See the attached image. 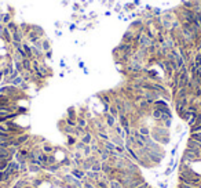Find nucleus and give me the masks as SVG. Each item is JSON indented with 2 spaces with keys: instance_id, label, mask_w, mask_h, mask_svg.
<instances>
[{
  "instance_id": "1",
  "label": "nucleus",
  "mask_w": 201,
  "mask_h": 188,
  "mask_svg": "<svg viewBox=\"0 0 201 188\" xmlns=\"http://www.w3.org/2000/svg\"><path fill=\"white\" fill-rule=\"evenodd\" d=\"M30 137H32V136H30L29 133H24V134L17 136V137L13 140V147H15V148H21L24 144H26V143H28Z\"/></svg>"
},
{
  "instance_id": "2",
  "label": "nucleus",
  "mask_w": 201,
  "mask_h": 188,
  "mask_svg": "<svg viewBox=\"0 0 201 188\" xmlns=\"http://www.w3.org/2000/svg\"><path fill=\"white\" fill-rule=\"evenodd\" d=\"M0 37H1V40L6 43V44H11L13 42V37H11V32L8 31L6 26H3L1 28V32H0Z\"/></svg>"
},
{
  "instance_id": "3",
  "label": "nucleus",
  "mask_w": 201,
  "mask_h": 188,
  "mask_svg": "<svg viewBox=\"0 0 201 188\" xmlns=\"http://www.w3.org/2000/svg\"><path fill=\"white\" fill-rule=\"evenodd\" d=\"M104 119H105L106 126H108L109 129H113V127L116 126V123H117V119L114 118V116H112L109 112H104Z\"/></svg>"
},
{
  "instance_id": "4",
  "label": "nucleus",
  "mask_w": 201,
  "mask_h": 188,
  "mask_svg": "<svg viewBox=\"0 0 201 188\" xmlns=\"http://www.w3.org/2000/svg\"><path fill=\"white\" fill-rule=\"evenodd\" d=\"M19 167H21V165L17 162L15 159H13V160H10L8 162V166H7V170L10 172L11 174H14V173H21L19 172Z\"/></svg>"
},
{
  "instance_id": "5",
  "label": "nucleus",
  "mask_w": 201,
  "mask_h": 188,
  "mask_svg": "<svg viewBox=\"0 0 201 188\" xmlns=\"http://www.w3.org/2000/svg\"><path fill=\"white\" fill-rule=\"evenodd\" d=\"M70 174L77 180H83L84 176H85V172L81 167H76V169H70Z\"/></svg>"
},
{
  "instance_id": "6",
  "label": "nucleus",
  "mask_w": 201,
  "mask_h": 188,
  "mask_svg": "<svg viewBox=\"0 0 201 188\" xmlns=\"http://www.w3.org/2000/svg\"><path fill=\"white\" fill-rule=\"evenodd\" d=\"M118 125L121 126L123 129L125 127H131V122H130V118L128 115H118Z\"/></svg>"
},
{
  "instance_id": "7",
  "label": "nucleus",
  "mask_w": 201,
  "mask_h": 188,
  "mask_svg": "<svg viewBox=\"0 0 201 188\" xmlns=\"http://www.w3.org/2000/svg\"><path fill=\"white\" fill-rule=\"evenodd\" d=\"M92 138H94V136H92V132H85L80 137V141H83L85 145H90L91 143H92Z\"/></svg>"
},
{
  "instance_id": "8",
  "label": "nucleus",
  "mask_w": 201,
  "mask_h": 188,
  "mask_svg": "<svg viewBox=\"0 0 201 188\" xmlns=\"http://www.w3.org/2000/svg\"><path fill=\"white\" fill-rule=\"evenodd\" d=\"M62 169V166L59 165V163H55V165H50V166L46 167V170L44 172H47V173H51V174H56L59 170Z\"/></svg>"
},
{
  "instance_id": "9",
  "label": "nucleus",
  "mask_w": 201,
  "mask_h": 188,
  "mask_svg": "<svg viewBox=\"0 0 201 188\" xmlns=\"http://www.w3.org/2000/svg\"><path fill=\"white\" fill-rule=\"evenodd\" d=\"M42 149L44 153H54V151H55V147L51 145L50 143H47V141H44L42 144Z\"/></svg>"
},
{
  "instance_id": "10",
  "label": "nucleus",
  "mask_w": 201,
  "mask_h": 188,
  "mask_svg": "<svg viewBox=\"0 0 201 188\" xmlns=\"http://www.w3.org/2000/svg\"><path fill=\"white\" fill-rule=\"evenodd\" d=\"M43 184H44V178H43L42 176H36V177L32 178V185L35 188H40Z\"/></svg>"
},
{
  "instance_id": "11",
  "label": "nucleus",
  "mask_w": 201,
  "mask_h": 188,
  "mask_svg": "<svg viewBox=\"0 0 201 188\" xmlns=\"http://www.w3.org/2000/svg\"><path fill=\"white\" fill-rule=\"evenodd\" d=\"M90 125V122L87 120V119L81 116V115H77V126H80V127H83V129H87Z\"/></svg>"
},
{
  "instance_id": "12",
  "label": "nucleus",
  "mask_w": 201,
  "mask_h": 188,
  "mask_svg": "<svg viewBox=\"0 0 201 188\" xmlns=\"http://www.w3.org/2000/svg\"><path fill=\"white\" fill-rule=\"evenodd\" d=\"M66 118L73 119V120H77V112H76V108H75V107H70V108H68V112H66Z\"/></svg>"
},
{
  "instance_id": "13",
  "label": "nucleus",
  "mask_w": 201,
  "mask_h": 188,
  "mask_svg": "<svg viewBox=\"0 0 201 188\" xmlns=\"http://www.w3.org/2000/svg\"><path fill=\"white\" fill-rule=\"evenodd\" d=\"M79 138H76L75 136H66V147L70 148V147H75L77 144Z\"/></svg>"
},
{
  "instance_id": "14",
  "label": "nucleus",
  "mask_w": 201,
  "mask_h": 188,
  "mask_svg": "<svg viewBox=\"0 0 201 188\" xmlns=\"http://www.w3.org/2000/svg\"><path fill=\"white\" fill-rule=\"evenodd\" d=\"M32 31H33V32H36V35L39 36L40 39H43V37H44V31H43L42 26H39V25H32Z\"/></svg>"
},
{
  "instance_id": "15",
  "label": "nucleus",
  "mask_w": 201,
  "mask_h": 188,
  "mask_svg": "<svg viewBox=\"0 0 201 188\" xmlns=\"http://www.w3.org/2000/svg\"><path fill=\"white\" fill-rule=\"evenodd\" d=\"M140 134H143V136H150V129L147 127V126H143V125H139L138 126V129H136Z\"/></svg>"
},
{
  "instance_id": "16",
  "label": "nucleus",
  "mask_w": 201,
  "mask_h": 188,
  "mask_svg": "<svg viewBox=\"0 0 201 188\" xmlns=\"http://www.w3.org/2000/svg\"><path fill=\"white\" fill-rule=\"evenodd\" d=\"M42 49H43V53L51 50V43H50L48 39H44V37L42 39Z\"/></svg>"
},
{
  "instance_id": "17",
  "label": "nucleus",
  "mask_w": 201,
  "mask_h": 188,
  "mask_svg": "<svg viewBox=\"0 0 201 188\" xmlns=\"http://www.w3.org/2000/svg\"><path fill=\"white\" fill-rule=\"evenodd\" d=\"M22 67L25 71H32V60L30 58H24L22 60Z\"/></svg>"
},
{
  "instance_id": "18",
  "label": "nucleus",
  "mask_w": 201,
  "mask_h": 188,
  "mask_svg": "<svg viewBox=\"0 0 201 188\" xmlns=\"http://www.w3.org/2000/svg\"><path fill=\"white\" fill-rule=\"evenodd\" d=\"M91 170L92 172H98V173H101L102 172V162L98 159L94 162V165H92V167H91Z\"/></svg>"
},
{
  "instance_id": "19",
  "label": "nucleus",
  "mask_w": 201,
  "mask_h": 188,
  "mask_svg": "<svg viewBox=\"0 0 201 188\" xmlns=\"http://www.w3.org/2000/svg\"><path fill=\"white\" fill-rule=\"evenodd\" d=\"M109 188H123V185H121V183L117 178H110V181H109Z\"/></svg>"
},
{
  "instance_id": "20",
  "label": "nucleus",
  "mask_w": 201,
  "mask_h": 188,
  "mask_svg": "<svg viewBox=\"0 0 201 188\" xmlns=\"http://www.w3.org/2000/svg\"><path fill=\"white\" fill-rule=\"evenodd\" d=\"M55 163H58L55 155H54V153H47V166H50V165H55Z\"/></svg>"
},
{
  "instance_id": "21",
  "label": "nucleus",
  "mask_w": 201,
  "mask_h": 188,
  "mask_svg": "<svg viewBox=\"0 0 201 188\" xmlns=\"http://www.w3.org/2000/svg\"><path fill=\"white\" fill-rule=\"evenodd\" d=\"M109 113H110L112 116H114L116 119L118 118V111H117V108H116V105L113 104V102L109 105Z\"/></svg>"
},
{
  "instance_id": "22",
  "label": "nucleus",
  "mask_w": 201,
  "mask_h": 188,
  "mask_svg": "<svg viewBox=\"0 0 201 188\" xmlns=\"http://www.w3.org/2000/svg\"><path fill=\"white\" fill-rule=\"evenodd\" d=\"M22 82H24V77H22L21 75H19V76H17L15 79H13L10 84H13V86H15V87H19V86L22 84Z\"/></svg>"
},
{
  "instance_id": "23",
  "label": "nucleus",
  "mask_w": 201,
  "mask_h": 188,
  "mask_svg": "<svg viewBox=\"0 0 201 188\" xmlns=\"http://www.w3.org/2000/svg\"><path fill=\"white\" fill-rule=\"evenodd\" d=\"M11 21H13V17H11V14H8V13H4V14H3V20H1V24H3L4 26H6L8 22H11Z\"/></svg>"
},
{
  "instance_id": "24",
  "label": "nucleus",
  "mask_w": 201,
  "mask_h": 188,
  "mask_svg": "<svg viewBox=\"0 0 201 188\" xmlns=\"http://www.w3.org/2000/svg\"><path fill=\"white\" fill-rule=\"evenodd\" d=\"M104 147L106 148V149H109V151H114V149H116V144H113L110 140L104 141Z\"/></svg>"
},
{
  "instance_id": "25",
  "label": "nucleus",
  "mask_w": 201,
  "mask_h": 188,
  "mask_svg": "<svg viewBox=\"0 0 201 188\" xmlns=\"http://www.w3.org/2000/svg\"><path fill=\"white\" fill-rule=\"evenodd\" d=\"M90 155H92V151H91V147L90 145H85L83 149V156L84 158H87V156H90Z\"/></svg>"
},
{
  "instance_id": "26",
  "label": "nucleus",
  "mask_w": 201,
  "mask_h": 188,
  "mask_svg": "<svg viewBox=\"0 0 201 188\" xmlns=\"http://www.w3.org/2000/svg\"><path fill=\"white\" fill-rule=\"evenodd\" d=\"M8 166V160L7 159H0V172L6 170Z\"/></svg>"
},
{
  "instance_id": "27",
  "label": "nucleus",
  "mask_w": 201,
  "mask_h": 188,
  "mask_svg": "<svg viewBox=\"0 0 201 188\" xmlns=\"http://www.w3.org/2000/svg\"><path fill=\"white\" fill-rule=\"evenodd\" d=\"M65 123L68 126H72V127H76L77 126V120H73V119H69V118H66L65 119Z\"/></svg>"
},
{
  "instance_id": "28",
  "label": "nucleus",
  "mask_w": 201,
  "mask_h": 188,
  "mask_svg": "<svg viewBox=\"0 0 201 188\" xmlns=\"http://www.w3.org/2000/svg\"><path fill=\"white\" fill-rule=\"evenodd\" d=\"M84 147H85V144H84L83 141H77V144L75 145V148H76V151H81V152H83Z\"/></svg>"
},
{
  "instance_id": "29",
  "label": "nucleus",
  "mask_w": 201,
  "mask_h": 188,
  "mask_svg": "<svg viewBox=\"0 0 201 188\" xmlns=\"http://www.w3.org/2000/svg\"><path fill=\"white\" fill-rule=\"evenodd\" d=\"M190 137L201 143V133H190Z\"/></svg>"
},
{
  "instance_id": "30",
  "label": "nucleus",
  "mask_w": 201,
  "mask_h": 188,
  "mask_svg": "<svg viewBox=\"0 0 201 188\" xmlns=\"http://www.w3.org/2000/svg\"><path fill=\"white\" fill-rule=\"evenodd\" d=\"M14 68L17 71H18V72H19V73H21L22 71H24V67H22V62H14Z\"/></svg>"
},
{
  "instance_id": "31",
  "label": "nucleus",
  "mask_w": 201,
  "mask_h": 188,
  "mask_svg": "<svg viewBox=\"0 0 201 188\" xmlns=\"http://www.w3.org/2000/svg\"><path fill=\"white\" fill-rule=\"evenodd\" d=\"M176 188H196L193 185H189V184H185V183H178Z\"/></svg>"
},
{
  "instance_id": "32",
  "label": "nucleus",
  "mask_w": 201,
  "mask_h": 188,
  "mask_svg": "<svg viewBox=\"0 0 201 188\" xmlns=\"http://www.w3.org/2000/svg\"><path fill=\"white\" fill-rule=\"evenodd\" d=\"M46 58H47V60H51V58H52V50H48V51L44 53V60H46Z\"/></svg>"
},
{
  "instance_id": "33",
  "label": "nucleus",
  "mask_w": 201,
  "mask_h": 188,
  "mask_svg": "<svg viewBox=\"0 0 201 188\" xmlns=\"http://www.w3.org/2000/svg\"><path fill=\"white\" fill-rule=\"evenodd\" d=\"M171 173H172V167H167L165 169V172H164V176H165V177H169V176H171Z\"/></svg>"
},
{
  "instance_id": "34",
  "label": "nucleus",
  "mask_w": 201,
  "mask_h": 188,
  "mask_svg": "<svg viewBox=\"0 0 201 188\" xmlns=\"http://www.w3.org/2000/svg\"><path fill=\"white\" fill-rule=\"evenodd\" d=\"M176 149H178V144H176V145L173 147V148H172V151H171V156H172V158H175V155H176Z\"/></svg>"
},
{
  "instance_id": "35",
  "label": "nucleus",
  "mask_w": 201,
  "mask_h": 188,
  "mask_svg": "<svg viewBox=\"0 0 201 188\" xmlns=\"http://www.w3.org/2000/svg\"><path fill=\"white\" fill-rule=\"evenodd\" d=\"M159 185H160V188H168V185H167V183H163V181L160 183Z\"/></svg>"
},
{
  "instance_id": "36",
  "label": "nucleus",
  "mask_w": 201,
  "mask_h": 188,
  "mask_svg": "<svg viewBox=\"0 0 201 188\" xmlns=\"http://www.w3.org/2000/svg\"><path fill=\"white\" fill-rule=\"evenodd\" d=\"M79 67H80V68H83V69H84V64L81 62V61H80V62H79Z\"/></svg>"
},
{
  "instance_id": "37",
  "label": "nucleus",
  "mask_w": 201,
  "mask_h": 188,
  "mask_svg": "<svg viewBox=\"0 0 201 188\" xmlns=\"http://www.w3.org/2000/svg\"><path fill=\"white\" fill-rule=\"evenodd\" d=\"M24 188H35V187H33V185H30V184H29V185H25V187H24Z\"/></svg>"
},
{
  "instance_id": "38",
  "label": "nucleus",
  "mask_w": 201,
  "mask_h": 188,
  "mask_svg": "<svg viewBox=\"0 0 201 188\" xmlns=\"http://www.w3.org/2000/svg\"><path fill=\"white\" fill-rule=\"evenodd\" d=\"M123 188H127V187H123Z\"/></svg>"
}]
</instances>
